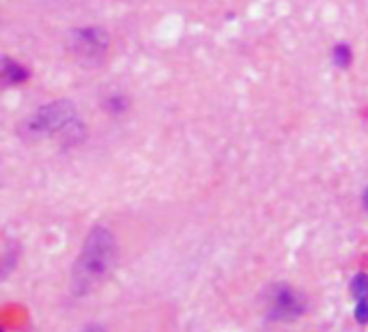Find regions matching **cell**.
<instances>
[{"instance_id": "1", "label": "cell", "mask_w": 368, "mask_h": 332, "mask_svg": "<svg viewBox=\"0 0 368 332\" xmlns=\"http://www.w3.org/2000/svg\"><path fill=\"white\" fill-rule=\"evenodd\" d=\"M119 246L117 237L106 227H95L87 235L84 246L73 263L71 272V291L73 296L82 298L93 294L108 280L117 265Z\"/></svg>"}, {"instance_id": "2", "label": "cell", "mask_w": 368, "mask_h": 332, "mask_svg": "<svg viewBox=\"0 0 368 332\" xmlns=\"http://www.w3.org/2000/svg\"><path fill=\"white\" fill-rule=\"evenodd\" d=\"M22 134L30 138L56 136L62 145H78L84 138V125L78 119L76 106L67 100H58L41 106L22 125Z\"/></svg>"}, {"instance_id": "3", "label": "cell", "mask_w": 368, "mask_h": 332, "mask_svg": "<svg viewBox=\"0 0 368 332\" xmlns=\"http://www.w3.org/2000/svg\"><path fill=\"white\" fill-rule=\"evenodd\" d=\"M67 47L80 65L93 67V65H100L106 58V52L110 47V37L100 26L76 28L67 39Z\"/></svg>"}, {"instance_id": "4", "label": "cell", "mask_w": 368, "mask_h": 332, "mask_svg": "<svg viewBox=\"0 0 368 332\" xmlns=\"http://www.w3.org/2000/svg\"><path fill=\"white\" fill-rule=\"evenodd\" d=\"M306 313V300L289 285H276L269 298V318L276 322H291Z\"/></svg>"}, {"instance_id": "5", "label": "cell", "mask_w": 368, "mask_h": 332, "mask_svg": "<svg viewBox=\"0 0 368 332\" xmlns=\"http://www.w3.org/2000/svg\"><path fill=\"white\" fill-rule=\"evenodd\" d=\"M30 71L18 60H11L9 56L3 58V80L5 85H22L28 80Z\"/></svg>"}, {"instance_id": "6", "label": "cell", "mask_w": 368, "mask_h": 332, "mask_svg": "<svg viewBox=\"0 0 368 332\" xmlns=\"http://www.w3.org/2000/svg\"><path fill=\"white\" fill-rule=\"evenodd\" d=\"M332 60L336 67L347 69L351 65V60H354V52H351V47L347 43H336L332 52Z\"/></svg>"}, {"instance_id": "7", "label": "cell", "mask_w": 368, "mask_h": 332, "mask_svg": "<svg viewBox=\"0 0 368 332\" xmlns=\"http://www.w3.org/2000/svg\"><path fill=\"white\" fill-rule=\"evenodd\" d=\"M351 296L356 298V302L368 298V274L366 272L356 274L354 280H351Z\"/></svg>"}, {"instance_id": "8", "label": "cell", "mask_w": 368, "mask_h": 332, "mask_svg": "<svg viewBox=\"0 0 368 332\" xmlns=\"http://www.w3.org/2000/svg\"><path fill=\"white\" fill-rule=\"evenodd\" d=\"M356 320L358 324H368V298L356 305Z\"/></svg>"}, {"instance_id": "9", "label": "cell", "mask_w": 368, "mask_h": 332, "mask_svg": "<svg viewBox=\"0 0 368 332\" xmlns=\"http://www.w3.org/2000/svg\"><path fill=\"white\" fill-rule=\"evenodd\" d=\"M108 104H115V108H110L112 115H119V113H123V110H127V106H130V104H127V100L119 98V95H117V98H110Z\"/></svg>"}, {"instance_id": "10", "label": "cell", "mask_w": 368, "mask_h": 332, "mask_svg": "<svg viewBox=\"0 0 368 332\" xmlns=\"http://www.w3.org/2000/svg\"><path fill=\"white\" fill-rule=\"evenodd\" d=\"M362 201H364V208L368 210V188L364 190V197H362Z\"/></svg>"}]
</instances>
